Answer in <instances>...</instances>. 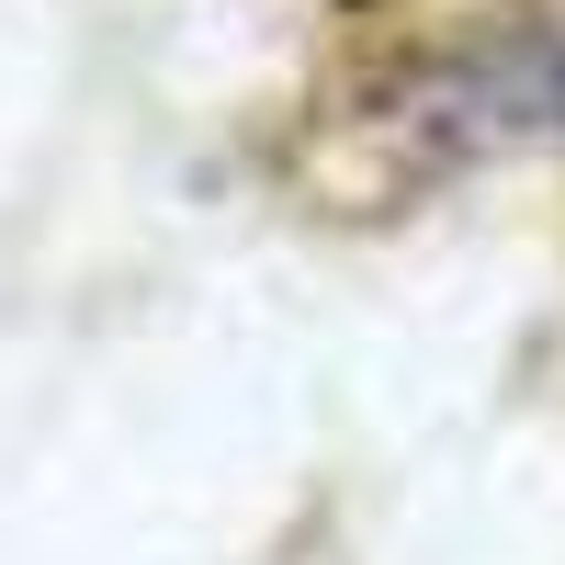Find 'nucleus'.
I'll list each match as a JSON object with an SVG mask.
<instances>
[{
    "label": "nucleus",
    "mask_w": 565,
    "mask_h": 565,
    "mask_svg": "<svg viewBox=\"0 0 565 565\" xmlns=\"http://www.w3.org/2000/svg\"><path fill=\"white\" fill-rule=\"evenodd\" d=\"M543 125L565 136V34H543Z\"/></svg>",
    "instance_id": "1"
}]
</instances>
